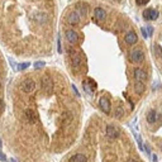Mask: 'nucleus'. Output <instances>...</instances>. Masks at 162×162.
Masks as SVG:
<instances>
[{"label": "nucleus", "instance_id": "f257e3e1", "mask_svg": "<svg viewBox=\"0 0 162 162\" xmlns=\"http://www.w3.org/2000/svg\"><path fill=\"white\" fill-rule=\"evenodd\" d=\"M106 136H108L110 139H115V138H118V137L120 136V132H119V129L117 128V127L108 125L106 127Z\"/></svg>", "mask_w": 162, "mask_h": 162}, {"label": "nucleus", "instance_id": "f03ea898", "mask_svg": "<svg viewBox=\"0 0 162 162\" xmlns=\"http://www.w3.org/2000/svg\"><path fill=\"white\" fill-rule=\"evenodd\" d=\"M22 88L26 92H32V91H34V89H36V82H34L32 79H27V80L23 81Z\"/></svg>", "mask_w": 162, "mask_h": 162}, {"label": "nucleus", "instance_id": "7ed1b4c3", "mask_svg": "<svg viewBox=\"0 0 162 162\" xmlns=\"http://www.w3.org/2000/svg\"><path fill=\"white\" fill-rule=\"evenodd\" d=\"M143 18L146 20H156L158 18V12L154 9H146L143 12Z\"/></svg>", "mask_w": 162, "mask_h": 162}, {"label": "nucleus", "instance_id": "20e7f679", "mask_svg": "<svg viewBox=\"0 0 162 162\" xmlns=\"http://www.w3.org/2000/svg\"><path fill=\"white\" fill-rule=\"evenodd\" d=\"M130 57H132V61L133 62H137V63H139V62L143 61L144 54H143L142 51L137 48V50H133L132 51V53H130Z\"/></svg>", "mask_w": 162, "mask_h": 162}, {"label": "nucleus", "instance_id": "39448f33", "mask_svg": "<svg viewBox=\"0 0 162 162\" xmlns=\"http://www.w3.org/2000/svg\"><path fill=\"white\" fill-rule=\"evenodd\" d=\"M134 79H136V81H138V82L146 81L147 80L146 71H143L142 68H136V70H134Z\"/></svg>", "mask_w": 162, "mask_h": 162}, {"label": "nucleus", "instance_id": "423d86ee", "mask_svg": "<svg viewBox=\"0 0 162 162\" xmlns=\"http://www.w3.org/2000/svg\"><path fill=\"white\" fill-rule=\"evenodd\" d=\"M52 88H53V82H52V80H51V77L44 76L42 79V89L47 92H51L52 91Z\"/></svg>", "mask_w": 162, "mask_h": 162}, {"label": "nucleus", "instance_id": "0eeeda50", "mask_svg": "<svg viewBox=\"0 0 162 162\" xmlns=\"http://www.w3.org/2000/svg\"><path fill=\"white\" fill-rule=\"evenodd\" d=\"M99 105H100L101 110L105 113V114H109L110 113V101L108 98H100L99 100Z\"/></svg>", "mask_w": 162, "mask_h": 162}, {"label": "nucleus", "instance_id": "6e6552de", "mask_svg": "<svg viewBox=\"0 0 162 162\" xmlns=\"http://www.w3.org/2000/svg\"><path fill=\"white\" fill-rule=\"evenodd\" d=\"M84 89L86 90L88 94H92L94 90L96 89V84L94 82V80H86V81H84Z\"/></svg>", "mask_w": 162, "mask_h": 162}, {"label": "nucleus", "instance_id": "1a4fd4ad", "mask_svg": "<svg viewBox=\"0 0 162 162\" xmlns=\"http://www.w3.org/2000/svg\"><path fill=\"white\" fill-rule=\"evenodd\" d=\"M26 117H27V119H28V122H30L32 124H34L37 120H38V115H37V113L34 112V110H32V109L26 110Z\"/></svg>", "mask_w": 162, "mask_h": 162}, {"label": "nucleus", "instance_id": "9d476101", "mask_svg": "<svg viewBox=\"0 0 162 162\" xmlns=\"http://www.w3.org/2000/svg\"><path fill=\"white\" fill-rule=\"evenodd\" d=\"M94 17L96 20H104L106 18V13L103 8H96L94 10Z\"/></svg>", "mask_w": 162, "mask_h": 162}, {"label": "nucleus", "instance_id": "9b49d317", "mask_svg": "<svg viewBox=\"0 0 162 162\" xmlns=\"http://www.w3.org/2000/svg\"><path fill=\"white\" fill-rule=\"evenodd\" d=\"M66 38L70 43H76L79 41V36L75 30H67L66 32Z\"/></svg>", "mask_w": 162, "mask_h": 162}, {"label": "nucleus", "instance_id": "f8f14e48", "mask_svg": "<svg viewBox=\"0 0 162 162\" xmlns=\"http://www.w3.org/2000/svg\"><path fill=\"white\" fill-rule=\"evenodd\" d=\"M137 41H138V37H137V34L134 33V32L127 33V36H125V42L128 43V44H134V43H137Z\"/></svg>", "mask_w": 162, "mask_h": 162}, {"label": "nucleus", "instance_id": "ddd939ff", "mask_svg": "<svg viewBox=\"0 0 162 162\" xmlns=\"http://www.w3.org/2000/svg\"><path fill=\"white\" fill-rule=\"evenodd\" d=\"M70 162H88V157L82 153H77L70 158Z\"/></svg>", "mask_w": 162, "mask_h": 162}, {"label": "nucleus", "instance_id": "4468645a", "mask_svg": "<svg viewBox=\"0 0 162 162\" xmlns=\"http://www.w3.org/2000/svg\"><path fill=\"white\" fill-rule=\"evenodd\" d=\"M67 20H68V23H71V24H77L79 20H80V15H79L76 12H72L68 14Z\"/></svg>", "mask_w": 162, "mask_h": 162}, {"label": "nucleus", "instance_id": "2eb2a0df", "mask_svg": "<svg viewBox=\"0 0 162 162\" xmlns=\"http://www.w3.org/2000/svg\"><path fill=\"white\" fill-rule=\"evenodd\" d=\"M157 112L156 110H151L150 113L147 114V122L150 123V124H153V123H156L157 122Z\"/></svg>", "mask_w": 162, "mask_h": 162}, {"label": "nucleus", "instance_id": "dca6fc26", "mask_svg": "<svg viewBox=\"0 0 162 162\" xmlns=\"http://www.w3.org/2000/svg\"><path fill=\"white\" fill-rule=\"evenodd\" d=\"M134 90H136L137 94H142V92L144 91V85H143V82L136 81V84H134Z\"/></svg>", "mask_w": 162, "mask_h": 162}, {"label": "nucleus", "instance_id": "f3484780", "mask_svg": "<svg viewBox=\"0 0 162 162\" xmlns=\"http://www.w3.org/2000/svg\"><path fill=\"white\" fill-rule=\"evenodd\" d=\"M62 120H63V123H65V124L70 123L71 120H72V114H71L70 112H66V113H63V115H62Z\"/></svg>", "mask_w": 162, "mask_h": 162}, {"label": "nucleus", "instance_id": "a211bd4d", "mask_svg": "<svg viewBox=\"0 0 162 162\" xmlns=\"http://www.w3.org/2000/svg\"><path fill=\"white\" fill-rule=\"evenodd\" d=\"M76 6H77V8H80V9H81L80 12H81V14H82V15L86 14V13H88V10H89V6L86 5V4H84V3H79V4H77Z\"/></svg>", "mask_w": 162, "mask_h": 162}, {"label": "nucleus", "instance_id": "6ab92c4d", "mask_svg": "<svg viewBox=\"0 0 162 162\" xmlns=\"http://www.w3.org/2000/svg\"><path fill=\"white\" fill-rule=\"evenodd\" d=\"M72 65H74V67H77L81 65V57L80 56H75L74 60H72Z\"/></svg>", "mask_w": 162, "mask_h": 162}, {"label": "nucleus", "instance_id": "aec40b11", "mask_svg": "<svg viewBox=\"0 0 162 162\" xmlns=\"http://www.w3.org/2000/svg\"><path fill=\"white\" fill-rule=\"evenodd\" d=\"M154 50H156V56L157 57H162V48H161V46L156 44V46H154Z\"/></svg>", "mask_w": 162, "mask_h": 162}, {"label": "nucleus", "instance_id": "412c9836", "mask_svg": "<svg viewBox=\"0 0 162 162\" xmlns=\"http://www.w3.org/2000/svg\"><path fill=\"white\" fill-rule=\"evenodd\" d=\"M36 19L38 20V22H42L41 19H44V22H46V20L48 19V17H47L46 14H37V15H36Z\"/></svg>", "mask_w": 162, "mask_h": 162}, {"label": "nucleus", "instance_id": "4be33fe9", "mask_svg": "<svg viewBox=\"0 0 162 162\" xmlns=\"http://www.w3.org/2000/svg\"><path fill=\"white\" fill-rule=\"evenodd\" d=\"M122 114H123V108H120V106H119V108H117L115 117H117V118H120V115H122Z\"/></svg>", "mask_w": 162, "mask_h": 162}, {"label": "nucleus", "instance_id": "5701e85b", "mask_svg": "<svg viewBox=\"0 0 162 162\" xmlns=\"http://www.w3.org/2000/svg\"><path fill=\"white\" fill-rule=\"evenodd\" d=\"M148 1H150V0H136L137 5H146Z\"/></svg>", "mask_w": 162, "mask_h": 162}, {"label": "nucleus", "instance_id": "b1692460", "mask_svg": "<svg viewBox=\"0 0 162 162\" xmlns=\"http://www.w3.org/2000/svg\"><path fill=\"white\" fill-rule=\"evenodd\" d=\"M28 67H29V63H20L18 66L19 70H26V68H28Z\"/></svg>", "mask_w": 162, "mask_h": 162}, {"label": "nucleus", "instance_id": "393cba45", "mask_svg": "<svg viewBox=\"0 0 162 162\" xmlns=\"http://www.w3.org/2000/svg\"><path fill=\"white\" fill-rule=\"evenodd\" d=\"M43 66H44V62H37V63L34 65V67H36V68H41Z\"/></svg>", "mask_w": 162, "mask_h": 162}, {"label": "nucleus", "instance_id": "a878e982", "mask_svg": "<svg viewBox=\"0 0 162 162\" xmlns=\"http://www.w3.org/2000/svg\"><path fill=\"white\" fill-rule=\"evenodd\" d=\"M146 29L148 30V36H152V33H153V28H152V27H147Z\"/></svg>", "mask_w": 162, "mask_h": 162}, {"label": "nucleus", "instance_id": "bb28decb", "mask_svg": "<svg viewBox=\"0 0 162 162\" xmlns=\"http://www.w3.org/2000/svg\"><path fill=\"white\" fill-rule=\"evenodd\" d=\"M6 160V157H5V154L3 153V152H0V161H5Z\"/></svg>", "mask_w": 162, "mask_h": 162}, {"label": "nucleus", "instance_id": "cd10ccee", "mask_svg": "<svg viewBox=\"0 0 162 162\" xmlns=\"http://www.w3.org/2000/svg\"><path fill=\"white\" fill-rule=\"evenodd\" d=\"M60 41L61 39H60V37H58V52L61 53V42H60Z\"/></svg>", "mask_w": 162, "mask_h": 162}, {"label": "nucleus", "instance_id": "c85d7f7f", "mask_svg": "<svg viewBox=\"0 0 162 162\" xmlns=\"http://www.w3.org/2000/svg\"><path fill=\"white\" fill-rule=\"evenodd\" d=\"M152 157H153V161H154V162H157V156H156V154H153Z\"/></svg>", "mask_w": 162, "mask_h": 162}, {"label": "nucleus", "instance_id": "c756f323", "mask_svg": "<svg viewBox=\"0 0 162 162\" xmlns=\"http://www.w3.org/2000/svg\"><path fill=\"white\" fill-rule=\"evenodd\" d=\"M9 162H15V160H14V158H10Z\"/></svg>", "mask_w": 162, "mask_h": 162}, {"label": "nucleus", "instance_id": "7c9ffc66", "mask_svg": "<svg viewBox=\"0 0 162 162\" xmlns=\"http://www.w3.org/2000/svg\"><path fill=\"white\" fill-rule=\"evenodd\" d=\"M128 162H137V161H134V160H129Z\"/></svg>", "mask_w": 162, "mask_h": 162}, {"label": "nucleus", "instance_id": "2f4dec72", "mask_svg": "<svg viewBox=\"0 0 162 162\" xmlns=\"http://www.w3.org/2000/svg\"><path fill=\"white\" fill-rule=\"evenodd\" d=\"M0 147H1V141H0Z\"/></svg>", "mask_w": 162, "mask_h": 162}]
</instances>
